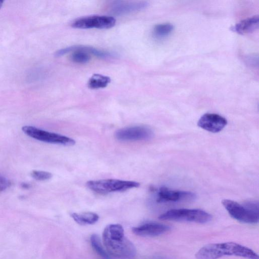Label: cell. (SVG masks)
I'll return each mask as SVG.
<instances>
[{
	"label": "cell",
	"instance_id": "cell-1",
	"mask_svg": "<svg viewBox=\"0 0 259 259\" xmlns=\"http://www.w3.org/2000/svg\"><path fill=\"white\" fill-rule=\"evenodd\" d=\"M104 245L109 255L120 259H133L136 249L125 236L123 227L120 224H110L103 232Z\"/></svg>",
	"mask_w": 259,
	"mask_h": 259
},
{
	"label": "cell",
	"instance_id": "cell-2",
	"mask_svg": "<svg viewBox=\"0 0 259 259\" xmlns=\"http://www.w3.org/2000/svg\"><path fill=\"white\" fill-rule=\"evenodd\" d=\"M226 255L258 259V254L253 250L233 242L207 244L201 248L195 254L197 259H218Z\"/></svg>",
	"mask_w": 259,
	"mask_h": 259
},
{
	"label": "cell",
	"instance_id": "cell-3",
	"mask_svg": "<svg viewBox=\"0 0 259 259\" xmlns=\"http://www.w3.org/2000/svg\"><path fill=\"white\" fill-rule=\"evenodd\" d=\"M223 205L234 219L242 223L255 224L258 222V203L248 201L242 205L230 199H224Z\"/></svg>",
	"mask_w": 259,
	"mask_h": 259
},
{
	"label": "cell",
	"instance_id": "cell-4",
	"mask_svg": "<svg viewBox=\"0 0 259 259\" xmlns=\"http://www.w3.org/2000/svg\"><path fill=\"white\" fill-rule=\"evenodd\" d=\"M159 219L163 221L194 222L204 224L209 222L211 215L199 209H172L161 214Z\"/></svg>",
	"mask_w": 259,
	"mask_h": 259
},
{
	"label": "cell",
	"instance_id": "cell-5",
	"mask_svg": "<svg viewBox=\"0 0 259 259\" xmlns=\"http://www.w3.org/2000/svg\"><path fill=\"white\" fill-rule=\"evenodd\" d=\"M70 52H72L71 60L77 63L84 64L91 59V55L100 58L107 59L114 57L112 53L97 49L84 46H73L58 50L55 56L60 57Z\"/></svg>",
	"mask_w": 259,
	"mask_h": 259
},
{
	"label": "cell",
	"instance_id": "cell-6",
	"mask_svg": "<svg viewBox=\"0 0 259 259\" xmlns=\"http://www.w3.org/2000/svg\"><path fill=\"white\" fill-rule=\"evenodd\" d=\"M87 186L92 191L99 194L124 191L139 187L140 183L135 181L117 179H104L88 181Z\"/></svg>",
	"mask_w": 259,
	"mask_h": 259
},
{
	"label": "cell",
	"instance_id": "cell-7",
	"mask_svg": "<svg viewBox=\"0 0 259 259\" xmlns=\"http://www.w3.org/2000/svg\"><path fill=\"white\" fill-rule=\"evenodd\" d=\"M22 130L29 137L42 142L65 146H72L75 143L73 139L34 126L25 125L22 127Z\"/></svg>",
	"mask_w": 259,
	"mask_h": 259
},
{
	"label": "cell",
	"instance_id": "cell-8",
	"mask_svg": "<svg viewBox=\"0 0 259 259\" xmlns=\"http://www.w3.org/2000/svg\"><path fill=\"white\" fill-rule=\"evenodd\" d=\"M115 23L116 20L113 17L105 15H93L76 19L72 23V26L80 29H107L113 27Z\"/></svg>",
	"mask_w": 259,
	"mask_h": 259
},
{
	"label": "cell",
	"instance_id": "cell-9",
	"mask_svg": "<svg viewBox=\"0 0 259 259\" xmlns=\"http://www.w3.org/2000/svg\"><path fill=\"white\" fill-rule=\"evenodd\" d=\"M153 136L152 130L143 125L127 127L117 131L115 138L122 141H135L150 139Z\"/></svg>",
	"mask_w": 259,
	"mask_h": 259
},
{
	"label": "cell",
	"instance_id": "cell-10",
	"mask_svg": "<svg viewBox=\"0 0 259 259\" xmlns=\"http://www.w3.org/2000/svg\"><path fill=\"white\" fill-rule=\"evenodd\" d=\"M196 197V194L191 192L174 190L162 187L157 193V201L159 203L190 201L195 200Z\"/></svg>",
	"mask_w": 259,
	"mask_h": 259
},
{
	"label": "cell",
	"instance_id": "cell-11",
	"mask_svg": "<svg viewBox=\"0 0 259 259\" xmlns=\"http://www.w3.org/2000/svg\"><path fill=\"white\" fill-rule=\"evenodd\" d=\"M227 124V119L215 113H205L199 118L197 125L209 132L216 133L221 131Z\"/></svg>",
	"mask_w": 259,
	"mask_h": 259
},
{
	"label": "cell",
	"instance_id": "cell-12",
	"mask_svg": "<svg viewBox=\"0 0 259 259\" xmlns=\"http://www.w3.org/2000/svg\"><path fill=\"white\" fill-rule=\"evenodd\" d=\"M145 1H113L111 4L110 9L113 14L122 15L137 12L142 10L148 6Z\"/></svg>",
	"mask_w": 259,
	"mask_h": 259
},
{
	"label": "cell",
	"instance_id": "cell-13",
	"mask_svg": "<svg viewBox=\"0 0 259 259\" xmlns=\"http://www.w3.org/2000/svg\"><path fill=\"white\" fill-rule=\"evenodd\" d=\"M170 229L169 226L156 222H148L132 228L133 232L138 236L155 237L160 235Z\"/></svg>",
	"mask_w": 259,
	"mask_h": 259
},
{
	"label": "cell",
	"instance_id": "cell-14",
	"mask_svg": "<svg viewBox=\"0 0 259 259\" xmlns=\"http://www.w3.org/2000/svg\"><path fill=\"white\" fill-rule=\"evenodd\" d=\"M258 16H253L251 17L242 20L237 23L232 29L240 34H245L254 31L258 28Z\"/></svg>",
	"mask_w": 259,
	"mask_h": 259
},
{
	"label": "cell",
	"instance_id": "cell-15",
	"mask_svg": "<svg viewBox=\"0 0 259 259\" xmlns=\"http://www.w3.org/2000/svg\"><path fill=\"white\" fill-rule=\"evenodd\" d=\"M71 217L78 224L82 225H93L99 220V215L94 212L72 213Z\"/></svg>",
	"mask_w": 259,
	"mask_h": 259
},
{
	"label": "cell",
	"instance_id": "cell-16",
	"mask_svg": "<svg viewBox=\"0 0 259 259\" xmlns=\"http://www.w3.org/2000/svg\"><path fill=\"white\" fill-rule=\"evenodd\" d=\"M110 81L108 76L95 74L89 79L88 84L90 88L93 89L104 88L108 85Z\"/></svg>",
	"mask_w": 259,
	"mask_h": 259
},
{
	"label": "cell",
	"instance_id": "cell-17",
	"mask_svg": "<svg viewBox=\"0 0 259 259\" xmlns=\"http://www.w3.org/2000/svg\"><path fill=\"white\" fill-rule=\"evenodd\" d=\"M174 30V26L169 23H165L156 25L153 33L156 38H162L169 35Z\"/></svg>",
	"mask_w": 259,
	"mask_h": 259
},
{
	"label": "cell",
	"instance_id": "cell-18",
	"mask_svg": "<svg viewBox=\"0 0 259 259\" xmlns=\"http://www.w3.org/2000/svg\"><path fill=\"white\" fill-rule=\"evenodd\" d=\"M91 243L94 250L103 259H111L109 254L105 250L99 238L96 234H93L90 238Z\"/></svg>",
	"mask_w": 259,
	"mask_h": 259
},
{
	"label": "cell",
	"instance_id": "cell-19",
	"mask_svg": "<svg viewBox=\"0 0 259 259\" xmlns=\"http://www.w3.org/2000/svg\"><path fill=\"white\" fill-rule=\"evenodd\" d=\"M30 176L37 181L48 180L52 177V174L49 172L36 170H32Z\"/></svg>",
	"mask_w": 259,
	"mask_h": 259
},
{
	"label": "cell",
	"instance_id": "cell-20",
	"mask_svg": "<svg viewBox=\"0 0 259 259\" xmlns=\"http://www.w3.org/2000/svg\"><path fill=\"white\" fill-rule=\"evenodd\" d=\"M11 182L5 177L0 175V192L10 187Z\"/></svg>",
	"mask_w": 259,
	"mask_h": 259
},
{
	"label": "cell",
	"instance_id": "cell-21",
	"mask_svg": "<svg viewBox=\"0 0 259 259\" xmlns=\"http://www.w3.org/2000/svg\"><path fill=\"white\" fill-rule=\"evenodd\" d=\"M3 1H1L0 0V9L1 8V7H2L3 6Z\"/></svg>",
	"mask_w": 259,
	"mask_h": 259
}]
</instances>
